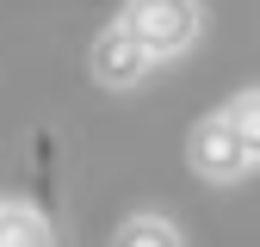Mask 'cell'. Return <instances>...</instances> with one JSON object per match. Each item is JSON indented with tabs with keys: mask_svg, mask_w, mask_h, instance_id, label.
Masks as SVG:
<instances>
[{
	"mask_svg": "<svg viewBox=\"0 0 260 247\" xmlns=\"http://www.w3.org/2000/svg\"><path fill=\"white\" fill-rule=\"evenodd\" d=\"M112 247H180V229L168 223V216H124Z\"/></svg>",
	"mask_w": 260,
	"mask_h": 247,
	"instance_id": "cell-5",
	"label": "cell"
},
{
	"mask_svg": "<svg viewBox=\"0 0 260 247\" xmlns=\"http://www.w3.org/2000/svg\"><path fill=\"white\" fill-rule=\"evenodd\" d=\"M0 247H56V229L31 204H0Z\"/></svg>",
	"mask_w": 260,
	"mask_h": 247,
	"instance_id": "cell-4",
	"label": "cell"
},
{
	"mask_svg": "<svg viewBox=\"0 0 260 247\" xmlns=\"http://www.w3.org/2000/svg\"><path fill=\"white\" fill-rule=\"evenodd\" d=\"M186 161H192V173H199V179H242V173H248V154H242L236 130L223 124V111L192 124V136H186Z\"/></svg>",
	"mask_w": 260,
	"mask_h": 247,
	"instance_id": "cell-2",
	"label": "cell"
},
{
	"mask_svg": "<svg viewBox=\"0 0 260 247\" xmlns=\"http://www.w3.org/2000/svg\"><path fill=\"white\" fill-rule=\"evenodd\" d=\"M118 19H124L130 37L143 44L149 62L180 56V50L192 44V31H199V7H186V0H143V7H124Z\"/></svg>",
	"mask_w": 260,
	"mask_h": 247,
	"instance_id": "cell-1",
	"label": "cell"
},
{
	"mask_svg": "<svg viewBox=\"0 0 260 247\" xmlns=\"http://www.w3.org/2000/svg\"><path fill=\"white\" fill-rule=\"evenodd\" d=\"M223 124L236 130V142H242V154H248V167H254V161H260V93L230 99V105H223Z\"/></svg>",
	"mask_w": 260,
	"mask_h": 247,
	"instance_id": "cell-6",
	"label": "cell"
},
{
	"mask_svg": "<svg viewBox=\"0 0 260 247\" xmlns=\"http://www.w3.org/2000/svg\"><path fill=\"white\" fill-rule=\"evenodd\" d=\"M143 74H149L143 44L124 31V19H112L100 37H93V80H100V87H130V80H143Z\"/></svg>",
	"mask_w": 260,
	"mask_h": 247,
	"instance_id": "cell-3",
	"label": "cell"
}]
</instances>
